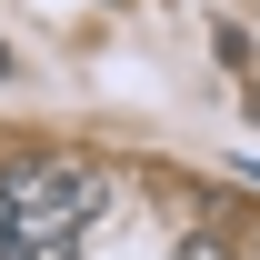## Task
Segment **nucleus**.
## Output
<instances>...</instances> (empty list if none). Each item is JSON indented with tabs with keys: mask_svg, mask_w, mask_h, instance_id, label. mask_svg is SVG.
I'll use <instances>...</instances> for the list:
<instances>
[{
	"mask_svg": "<svg viewBox=\"0 0 260 260\" xmlns=\"http://www.w3.org/2000/svg\"><path fill=\"white\" fill-rule=\"evenodd\" d=\"M250 190H260V160H250Z\"/></svg>",
	"mask_w": 260,
	"mask_h": 260,
	"instance_id": "obj_5",
	"label": "nucleus"
},
{
	"mask_svg": "<svg viewBox=\"0 0 260 260\" xmlns=\"http://www.w3.org/2000/svg\"><path fill=\"white\" fill-rule=\"evenodd\" d=\"M10 70H20V50H10V40H0V80H10Z\"/></svg>",
	"mask_w": 260,
	"mask_h": 260,
	"instance_id": "obj_4",
	"label": "nucleus"
},
{
	"mask_svg": "<svg viewBox=\"0 0 260 260\" xmlns=\"http://www.w3.org/2000/svg\"><path fill=\"white\" fill-rule=\"evenodd\" d=\"M0 200H10L30 260H70L80 230H90V210H100V170L70 160V150H20V160L0 170Z\"/></svg>",
	"mask_w": 260,
	"mask_h": 260,
	"instance_id": "obj_1",
	"label": "nucleus"
},
{
	"mask_svg": "<svg viewBox=\"0 0 260 260\" xmlns=\"http://www.w3.org/2000/svg\"><path fill=\"white\" fill-rule=\"evenodd\" d=\"M170 260H230V250L210 240V230H180V250H170Z\"/></svg>",
	"mask_w": 260,
	"mask_h": 260,
	"instance_id": "obj_2",
	"label": "nucleus"
},
{
	"mask_svg": "<svg viewBox=\"0 0 260 260\" xmlns=\"http://www.w3.org/2000/svg\"><path fill=\"white\" fill-rule=\"evenodd\" d=\"M0 260H30V250H20V220H10V200H0Z\"/></svg>",
	"mask_w": 260,
	"mask_h": 260,
	"instance_id": "obj_3",
	"label": "nucleus"
},
{
	"mask_svg": "<svg viewBox=\"0 0 260 260\" xmlns=\"http://www.w3.org/2000/svg\"><path fill=\"white\" fill-rule=\"evenodd\" d=\"M250 260H260V250H250Z\"/></svg>",
	"mask_w": 260,
	"mask_h": 260,
	"instance_id": "obj_6",
	"label": "nucleus"
}]
</instances>
